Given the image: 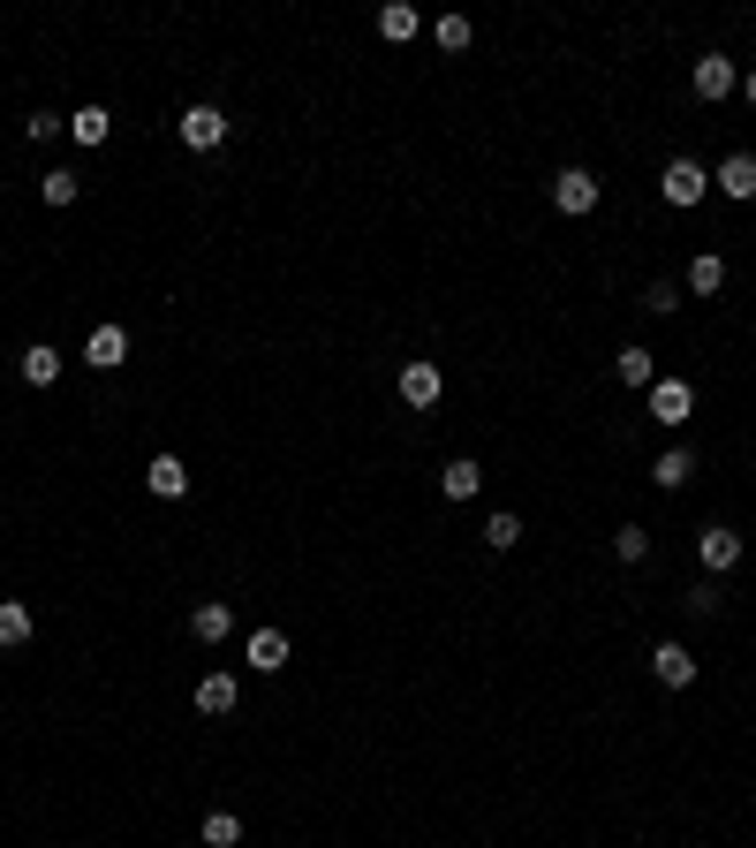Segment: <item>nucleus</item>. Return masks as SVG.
<instances>
[{
    "instance_id": "obj_1",
    "label": "nucleus",
    "mask_w": 756,
    "mask_h": 848,
    "mask_svg": "<svg viewBox=\"0 0 756 848\" xmlns=\"http://www.w3.org/2000/svg\"><path fill=\"white\" fill-rule=\"evenodd\" d=\"M704 189H711V168H696V160H666V174H658V197L666 205H704Z\"/></svg>"
},
{
    "instance_id": "obj_2",
    "label": "nucleus",
    "mask_w": 756,
    "mask_h": 848,
    "mask_svg": "<svg viewBox=\"0 0 756 848\" xmlns=\"http://www.w3.org/2000/svg\"><path fill=\"white\" fill-rule=\"evenodd\" d=\"M553 205H560L568 220L598 212V174H591V168H560V174H553Z\"/></svg>"
},
{
    "instance_id": "obj_3",
    "label": "nucleus",
    "mask_w": 756,
    "mask_h": 848,
    "mask_svg": "<svg viewBox=\"0 0 756 848\" xmlns=\"http://www.w3.org/2000/svg\"><path fill=\"white\" fill-rule=\"evenodd\" d=\"M174 137H182L189 152H220V145H227V114H220V107H189V114L174 122Z\"/></svg>"
},
{
    "instance_id": "obj_4",
    "label": "nucleus",
    "mask_w": 756,
    "mask_h": 848,
    "mask_svg": "<svg viewBox=\"0 0 756 848\" xmlns=\"http://www.w3.org/2000/svg\"><path fill=\"white\" fill-rule=\"evenodd\" d=\"M696 553H704V568H711V576H727V568H742V530H734V523H704Z\"/></svg>"
},
{
    "instance_id": "obj_5",
    "label": "nucleus",
    "mask_w": 756,
    "mask_h": 848,
    "mask_svg": "<svg viewBox=\"0 0 756 848\" xmlns=\"http://www.w3.org/2000/svg\"><path fill=\"white\" fill-rule=\"evenodd\" d=\"M439 394H447L439 364H401V402L409 409H439Z\"/></svg>"
},
{
    "instance_id": "obj_6",
    "label": "nucleus",
    "mask_w": 756,
    "mask_h": 848,
    "mask_svg": "<svg viewBox=\"0 0 756 848\" xmlns=\"http://www.w3.org/2000/svg\"><path fill=\"white\" fill-rule=\"evenodd\" d=\"M734 84H742L734 53H704V61H696V99H727Z\"/></svg>"
},
{
    "instance_id": "obj_7",
    "label": "nucleus",
    "mask_w": 756,
    "mask_h": 848,
    "mask_svg": "<svg viewBox=\"0 0 756 848\" xmlns=\"http://www.w3.org/2000/svg\"><path fill=\"white\" fill-rule=\"evenodd\" d=\"M689 409H696V386H689V379H658V386H650V417H658V425H681Z\"/></svg>"
},
{
    "instance_id": "obj_8",
    "label": "nucleus",
    "mask_w": 756,
    "mask_h": 848,
    "mask_svg": "<svg viewBox=\"0 0 756 848\" xmlns=\"http://www.w3.org/2000/svg\"><path fill=\"white\" fill-rule=\"evenodd\" d=\"M711 189H727L734 205H749V197H756V160H749V152L719 160V168H711Z\"/></svg>"
},
{
    "instance_id": "obj_9",
    "label": "nucleus",
    "mask_w": 756,
    "mask_h": 848,
    "mask_svg": "<svg viewBox=\"0 0 756 848\" xmlns=\"http://www.w3.org/2000/svg\"><path fill=\"white\" fill-rule=\"evenodd\" d=\"M650 675L666 681V689H689V681H696V652H689V644H658V652H650Z\"/></svg>"
},
{
    "instance_id": "obj_10",
    "label": "nucleus",
    "mask_w": 756,
    "mask_h": 848,
    "mask_svg": "<svg viewBox=\"0 0 756 848\" xmlns=\"http://www.w3.org/2000/svg\"><path fill=\"white\" fill-rule=\"evenodd\" d=\"M235 697H243L235 675H205V681H197V712H205V720H227V712H235Z\"/></svg>"
},
{
    "instance_id": "obj_11",
    "label": "nucleus",
    "mask_w": 756,
    "mask_h": 848,
    "mask_svg": "<svg viewBox=\"0 0 756 848\" xmlns=\"http://www.w3.org/2000/svg\"><path fill=\"white\" fill-rule=\"evenodd\" d=\"M122 356H129V334H122V327H99V334L84 341V364H91V371H114Z\"/></svg>"
},
{
    "instance_id": "obj_12",
    "label": "nucleus",
    "mask_w": 756,
    "mask_h": 848,
    "mask_svg": "<svg viewBox=\"0 0 756 848\" xmlns=\"http://www.w3.org/2000/svg\"><path fill=\"white\" fill-rule=\"evenodd\" d=\"M15 364H23V379H30V386H53V379H61V348H53V341H30Z\"/></svg>"
},
{
    "instance_id": "obj_13",
    "label": "nucleus",
    "mask_w": 756,
    "mask_h": 848,
    "mask_svg": "<svg viewBox=\"0 0 756 848\" xmlns=\"http://www.w3.org/2000/svg\"><path fill=\"white\" fill-rule=\"evenodd\" d=\"M250 667H258V675H281V667H288V637H281V629H250Z\"/></svg>"
},
{
    "instance_id": "obj_14",
    "label": "nucleus",
    "mask_w": 756,
    "mask_h": 848,
    "mask_svg": "<svg viewBox=\"0 0 756 848\" xmlns=\"http://www.w3.org/2000/svg\"><path fill=\"white\" fill-rule=\"evenodd\" d=\"M145 486L159 493V501H182V493H189V470H182V455H159V463L145 470Z\"/></svg>"
},
{
    "instance_id": "obj_15",
    "label": "nucleus",
    "mask_w": 756,
    "mask_h": 848,
    "mask_svg": "<svg viewBox=\"0 0 756 848\" xmlns=\"http://www.w3.org/2000/svg\"><path fill=\"white\" fill-rule=\"evenodd\" d=\"M620 386H658V356H650L643 341L620 348Z\"/></svg>"
},
{
    "instance_id": "obj_16",
    "label": "nucleus",
    "mask_w": 756,
    "mask_h": 848,
    "mask_svg": "<svg viewBox=\"0 0 756 848\" xmlns=\"http://www.w3.org/2000/svg\"><path fill=\"white\" fill-rule=\"evenodd\" d=\"M650 478H658V486H666V493H681V486H689V478H696V455H689V447H666V455H658V463H650Z\"/></svg>"
},
{
    "instance_id": "obj_17",
    "label": "nucleus",
    "mask_w": 756,
    "mask_h": 848,
    "mask_svg": "<svg viewBox=\"0 0 756 848\" xmlns=\"http://www.w3.org/2000/svg\"><path fill=\"white\" fill-rule=\"evenodd\" d=\"M379 30H386V38L401 46V38H417V30H424V15H417L409 0H386V8H379Z\"/></svg>"
},
{
    "instance_id": "obj_18",
    "label": "nucleus",
    "mask_w": 756,
    "mask_h": 848,
    "mask_svg": "<svg viewBox=\"0 0 756 848\" xmlns=\"http://www.w3.org/2000/svg\"><path fill=\"white\" fill-rule=\"evenodd\" d=\"M227 629H235L227 606H197V614H189V637H197V644H227Z\"/></svg>"
},
{
    "instance_id": "obj_19",
    "label": "nucleus",
    "mask_w": 756,
    "mask_h": 848,
    "mask_svg": "<svg viewBox=\"0 0 756 848\" xmlns=\"http://www.w3.org/2000/svg\"><path fill=\"white\" fill-rule=\"evenodd\" d=\"M30 629H38L30 606H23V599H0V644L15 652V644H30Z\"/></svg>"
},
{
    "instance_id": "obj_20",
    "label": "nucleus",
    "mask_w": 756,
    "mask_h": 848,
    "mask_svg": "<svg viewBox=\"0 0 756 848\" xmlns=\"http://www.w3.org/2000/svg\"><path fill=\"white\" fill-rule=\"evenodd\" d=\"M476 486H484V470H476L469 455H461V463H447V478H439V493H447V501H476Z\"/></svg>"
},
{
    "instance_id": "obj_21",
    "label": "nucleus",
    "mask_w": 756,
    "mask_h": 848,
    "mask_svg": "<svg viewBox=\"0 0 756 848\" xmlns=\"http://www.w3.org/2000/svg\"><path fill=\"white\" fill-rule=\"evenodd\" d=\"M69 130H76V145H107V137H114V114H107V107H76Z\"/></svg>"
},
{
    "instance_id": "obj_22",
    "label": "nucleus",
    "mask_w": 756,
    "mask_h": 848,
    "mask_svg": "<svg viewBox=\"0 0 756 848\" xmlns=\"http://www.w3.org/2000/svg\"><path fill=\"white\" fill-rule=\"evenodd\" d=\"M689 288H696V296H719V288H727V258H711V250H704V258L689 266Z\"/></svg>"
},
{
    "instance_id": "obj_23",
    "label": "nucleus",
    "mask_w": 756,
    "mask_h": 848,
    "mask_svg": "<svg viewBox=\"0 0 756 848\" xmlns=\"http://www.w3.org/2000/svg\"><path fill=\"white\" fill-rule=\"evenodd\" d=\"M243 841V819H235V811H212V819H205V848H235Z\"/></svg>"
},
{
    "instance_id": "obj_24",
    "label": "nucleus",
    "mask_w": 756,
    "mask_h": 848,
    "mask_svg": "<svg viewBox=\"0 0 756 848\" xmlns=\"http://www.w3.org/2000/svg\"><path fill=\"white\" fill-rule=\"evenodd\" d=\"M612 553H620L628 568H635V561L650 553V530H643V523H620V538H612Z\"/></svg>"
},
{
    "instance_id": "obj_25",
    "label": "nucleus",
    "mask_w": 756,
    "mask_h": 848,
    "mask_svg": "<svg viewBox=\"0 0 756 848\" xmlns=\"http://www.w3.org/2000/svg\"><path fill=\"white\" fill-rule=\"evenodd\" d=\"M515 538H522V515H492V523H484V545H499V553H507V545H515Z\"/></svg>"
},
{
    "instance_id": "obj_26",
    "label": "nucleus",
    "mask_w": 756,
    "mask_h": 848,
    "mask_svg": "<svg viewBox=\"0 0 756 848\" xmlns=\"http://www.w3.org/2000/svg\"><path fill=\"white\" fill-rule=\"evenodd\" d=\"M38 197H46V205H76V174H69V168H53L46 182H38Z\"/></svg>"
},
{
    "instance_id": "obj_27",
    "label": "nucleus",
    "mask_w": 756,
    "mask_h": 848,
    "mask_svg": "<svg viewBox=\"0 0 756 848\" xmlns=\"http://www.w3.org/2000/svg\"><path fill=\"white\" fill-rule=\"evenodd\" d=\"M643 311H658V319H666V311H681V288H673V281H650V296H643Z\"/></svg>"
},
{
    "instance_id": "obj_28",
    "label": "nucleus",
    "mask_w": 756,
    "mask_h": 848,
    "mask_svg": "<svg viewBox=\"0 0 756 848\" xmlns=\"http://www.w3.org/2000/svg\"><path fill=\"white\" fill-rule=\"evenodd\" d=\"M719 606H727V599H719V583H696V591H689V614H696V622H711Z\"/></svg>"
},
{
    "instance_id": "obj_29",
    "label": "nucleus",
    "mask_w": 756,
    "mask_h": 848,
    "mask_svg": "<svg viewBox=\"0 0 756 848\" xmlns=\"http://www.w3.org/2000/svg\"><path fill=\"white\" fill-rule=\"evenodd\" d=\"M439 46H447V53L469 46V15H439Z\"/></svg>"
},
{
    "instance_id": "obj_30",
    "label": "nucleus",
    "mask_w": 756,
    "mask_h": 848,
    "mask_svg": "<svg viewBox=\"0 0 756 848\" xmlns=\"http://www.w3.org/2000/svg\"><path fill=\"white\" fill-rule=\"evenodd\" d=\"M23 130H30V145H53V137H61V130H69V122H61V114H30V122H23Z\"/></svg>"
},
{
    "instance_id": "obj_31",
    "label": "nucleus",
    "mask_w": 756,
    "mask_h": 848,
    "mask_svg": "<svg viewBox=\"0 0 756 848\" xmlns=\"http://www.w3.org/2000/svg\"><path fill=\"white\" fill-rule=\"evenodd\" d=\"M742 91H749V107H756V69H749V76H742Z\"/></svg>"
}]
</instances>
